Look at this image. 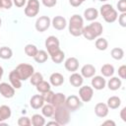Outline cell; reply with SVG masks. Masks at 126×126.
<instances>
[{"instance_id": "6da1fadb", "label": "cell", "mask_w": 126, "mask_h": 126, "mask_svg": "<svg viewBox=\"0 0 126 126\" xmlns=\"http://www.w3.org/2000/svg\"><path fill=\"white\" fill-rule=\"evenodd\" d=\"M69 33L73 36H80L83 33L84 28V19L82 16L75 14L69 20Z\"/></svg>"}, {"instance_id": "7a4b0ae2", "label": "cell", "mask_w": 126, "mask_h": 126, "mask_svg": "<svg viewBox=\"0 0 126 126\" xmlns=\"http://www.w3.org/2000/svg\"><path fill=\"white\" fill-rule=\"evenodd\" d=\"M98 13L102 16L103 20L108 24L114 23L118 18V13L112 7L111 4H103L102 6H100Z\"/></svg>"}, {"instance_id": "3957f363", "label": "cell", "mask_w": 126, "mask_h": 126, "mask_svg": "<svg viewBox=\"0 0 126 126\" xmlns=\"http://www.w3.org/2000/svg\"><path fill=\"white\" fill-rule=\"evenodd\" d=\"M53 117L59 125H66L70 121V110L65 106V104L55 107Z\"/></svg>"}, {"instance_id": "277c9868", "label": "cell", "mask_w": 126, "mask_h": 126, "mask_svg": "<svg viewBox=\"0 0 126 126\" xmlns=\"http://www.w3.org/2000/svg\"><path fill=\"white\" fill-rule=\"evenodd\" d=\"M15 70L17 71V73L20 76L22 81H27L28 79H30V77L34 72L33 66L31 65V64H28V63H21V64H19L16 67Z\"/></svg>"}, {"instance_id": "5b68a950", "label": "cell", "mask_w": 126, "mask_h": 126, "mask_svg": "<svg viewBox=\"0 0 126 126\" xmlns=\"http://www.w3.org/2000/svg\"><path fill=\"white\" fill-rule=\"evenodd\" d=\"M83 101L80 99L78 95L71 94L68 97H66L65 100V106L70 110V112H75L78 109H80L83 106Z\"/></svg>"}, {"instance_id": "8992f818", "label": "cell", "mask_w": 126, "mask_h": 126, "mask_svg": "<svg viewBox=\"0 0 126 126\" xmlns=\"http://www.w3.org/2000/svg\"><path fill=\"white\" fill-rule=\"evenodd\" d=\"M39 12V1L38 0H28L27 6L24 10V13L29 18H33L37 16Z\"/></svg>"}, {"instance_id": "52a82bcc", "label": "cell", "mask_w": 126, "mask_h": 126, "mask_svg": "<svg viewBox=\"0 0 126 126\" xmlns=\"http://www.w3.org/2000/svg\"><path fill=\"white\" fill-rule=\"evenodd\" d=\"M51 26V19L48 16H40L36 19L34 28L38 32H43Z\"/></svg>"}, {"instance_id": "ba28073f", "label": "cell", "mask_w": 126, "mask_h": 126, "mask_svg": "<svg viewBox=\"0 0 126 126\" xmlns=\"http://www.w3.org/2000/svg\"><path fill=\"white\" fill-rule=\"evenodd\" d=\"M94 96V89L90 86H81L79 89V97L83 102H89Z\"/></svg>"}, {"instance_id": "9c48e42d", "label": "cell", "mask_w": 126, "mask_h": 126, "mask_svg": "<svg viewBox=\"0 0 126 126\" xmlns=\"http://www.w3.org/2000/svg\"><path fill=\"white\" fill-rule=\"evenodd\" d=\"M44 44H45V47H46V49H47L48 55L60 48V47H59V46H60V41H59V39H58L56 36H54V35H49L48 37H46Z\"/></svg>"}, {"instance_id": "30bf717a", "label": "cell", "mask_w": 126, "mask_h": 126, "mask_svg": "<svg viewBox=\"0 0 126 126\" xmlns=\"http://www.w3.org/2000/svg\"><path fill=\"white\" fill-rule=\"evenodd\" d=\"M0 94L5 98H12L15 95V89L6 82L0 83Z\"/></svg>"}, {"instance_id": "8fae6325", "label": "cell", "mask_w": 126, "mask_h": 126, "mask_svg": "<svg viewBox=\"0 0 126 126\" xmlns=\"http://www.w3.org/2000/svg\"><path fill=\"white\" fill-rule=\"evenodd\" d=\"M91 84H92V88L96 90V91H101L105 88L106 86V81L104 79L103 76H93L92 77V81H91Z\"/></svg>"}, {"instance_id": "7c38bea8", "label": "cell", "mask_w": 126, "mask_h": 126, "mask_svg": "<svg viewBox=\"0 0 126 126\" xmlns=\"http://www.w3.org/2000/svg\"><path fill=\"white\" fill-rule=\"evenodd\" d=\"M51 26L57 31H62L67 27V20L62 16H55L51 20Z\"/></svg>"}, {"instance_id": "4fadbf2b", "label": "cell", "mask_w": 126, "mask_h": 126, "mask_svg": "<svg viewBox=\"0 0 126 126\" xmlns=\"http://www.w3.org/2000/svg\"><path fill=\"white\" fill-rule=\"evenodd\" d=\"M64 67L67 71L73 73L79 69V60L76 57H69L64 62Z\"/></svg>"}, {"instance_id": "5bb4252c", "label": "cell", "mask_w": 126, "mask_h": 126, "mask_svg": "<svg viewBox=\"0 0 126 126\" xmlns=\"http://www.w3.org/2000/svg\"><path fill=\"white\" fill-rule=\"evenodd\" d=\"M9 82L10 84L13 86V88L15 90H19L21 89L22 87V80L20 78V76L18 75L17 71L16 70H12L10 73H9Z\"/></svg>"}, {"instance_id": "9a60e30c", "label": "cell", "mask_w": 126, "mask_h": 126, "mask_svg": "<svg viewBox=\"0 0 126 126\" xmlns=\"http://www.w3.org/2000/svg\"><path fill=\"white\" fill-rule=\"evenodd\" d=\"M108 112H109V108L107 106L106 103H103V102H98L95 104L94 106V113L97 117H100V118H104L108 115Z\"/></svg>"}, {"instance_id": "2e32d148", "label": "cell", "mask_w": 126, "mask_h": 126, "mask_svg": "<svg viewBox=\"0 0 126 126\" xmlns=\"http://www.w3.org/2000/svg\"><path fill=\"white\" fill-rule=\"evenodd\" d=\"M44 103H45V101L43 99L42 94H34L30 99V105L33 109H39V108H41Z\"/></svg>"}, {"instance_id": "e0dca14e", "label": "cell", "mask_w": 126, "mask_h": 126, "mask_svg": "<svg viewBox=\"0 0 126 126\" xmlns=\"http://www.w3.org/2000/svg\"><path fill=\"white\" fill-rule=\"evenodd\" d=\"M95 67L92 64H85L82 68H81V75L83 76V78H86V79H89V78H92L93 76L95 75Z\"/></svg>"}, {"instance_id": "ac0fdd59", "label": "cell", "mask_w": 126, "mask_h": 126, "mask_svg": "<svg viewBox=\"0 0 126 126\" xmlns=\"http://www.w3.org/2000/svg\"><path fill=\"white\" fill-rule=\"evenodd\" d=\"M64 77L61 73H58V72H54L50 75L49 77V83L51 86L53 87H59L61 85H63L64 83Z\"/></svg>"}, {"instance_id": "d6986e66", "label": "cell", "mask_w": 126, "mask_h": 126, "mask_svg": "<svg viewBox=\"0 0 126 126\" xmlns=\"http://www.w3.org/2000/svg\"><path fill=\"white\" fill-rule=\"evenodd\" d=\"M69 82H70V84H71L73 87L79 88V87H81V86L83 85V83H84V78H83V76H82L81 74H79V73H77V72H73V73L70 75V77H69Z\"/></svg>"}, {"instance_id": "ffe728a7", "label": "cell", "mask_w": 126, "mask_h": 126, "mask_svg": "<svg viewBox=\"0 0 126 126\" xmlns=\"http://www.w3.org/2000/svg\"><path fill=\"white\" fill-rule=\"evenodd\" d=\"M107 85V88L110 90V91H117L121 88L122 86V81L120 78L118 77H110V79L108 80V82L106 83Z\"/></svg>"}, {"instance_id": "44dd1931", "label": "cell", "mask_w": 126, "mask_h": 126, "mask_svg": "<svg viewBox=\"0 0 126 126\" xmlns=\"http://www.w3.org/2000/svg\"><path fill=\"white\" fill-rule=\"evenodd\" d=\"M98 14H99V13H98V11H97L95 8H93V7L87 8V9L84 11V18H85V20H87V21L93 22V21H94V20L97 19Z\"/></svg>"}, {"instance_id": "7402d4cb", "label": "cell", "mask_w": 126, "mask_h": 126, "mask_svg": "<svg viewBox=\"0 0 126 126\" xmlns=\"http://www.w3.org/2000/svg\"><path fill=\"white\" fill-rule=\"evenodd\" d=\"M65 100H66V96L63 93H54L53 98L51 100V104L54 107H58L61 105L65 104Z\"/></svg>"}, {"instance_id": "603a6c76", "label": "cell", "mask_w": 126, "mask_h": 126, "mask_svg": "<svg viewBox=\"0 0 126 126\" xmlns=\"http://www.w3.org/2000/svg\"><path fill=\"white\" fill-rule=\"evenodd\" d=\"M49 56H50L52 62L55 63V64H60V63H62L63 60L65 59V53H64V51H62L60 48L57 49L56 51L52 52L51 54H49Z\"/></svg>"}, {"instance_id": "cb8c5ba5", "label": "cell", "mask_w": 126, "mask_h": 126, "mask_svg": "<svg viewBox=\"0 0 126 126\" xmlns=\"http://www.w3.org/2000/svg\"><path fill=\"white\" fill-rule=\"evenodd\" d=\"M100 72H101V75L103 77H106V78H110L113 76L114 72H115V69L113 67V65L109 64V63H106V64H103L100 68Z\"/></svg>"}, {"instance_id": "d4e9b609", "label": "cell", "mask_w": 126, "mask_h": 126, "mask_svg": "<svg viewBox=\"0 0 126 126\" xmlns=\"http://www.w3.org/2000/svg\"><path fill=\"white\" fill-rule=\"evenodd\" d=\"M54 111H55V107L51 103H44L43 106L41 107V114L46 118L52 117Z\"/></svg>"}, {"instance_id": "484cf974", "label": "cell", "mask_w": 126, "mask_h": 126, "mask_svg": "<svg viewBox=\"0 0 126 126\" xmlns=\"http://www.w3.org/2000/svg\"><path fill=\"white\" fill-rule=\"evenodd\" d=\"M31 122H32V126H43L46 123L45 122V117L42 114H38V113H35L32 116Z\"/></svg>"}, {"instance_id": "4316f807", "label": "cell", "mask_w": 126, "mask_h": 126, "mask_svg": "<svg viewBox=\"0 0 126 126\" xmlns=\"http://www.w3.org/2000/svg\"><path fill=\"white\" fill-rule=\"evenodd\" d=\"M106 104H107L108 108H110V109H116V108H118L121 105V99H120L119 96L113 95V96H110L107 99Z\"/></svg>"}, {"instance_id": "83f0119b", "label": "cell", "mask_w": 126, "mask_h": 126, "mask_svg": "<svg viewBox=\"0 0 126 126\" xmlns=\"http://www.w3.org/2000/svg\"><path fill=\"white\" fill-rule=\"evenodd\" d=\"M82 35H83L86 39H88V40H94V39L97 38L96 35H95V33H94V32L93 29L90 27V25H89V26H86V27L84 26Z\"/></svg>"}, {"instance_id": "f1b7e54d", "label": "cell", "mask_w": 126, "mask_h": 126, "mask_svg": "<svg viewBox=\"0 0 126 126\" xmlns=\"http://www.w3.org/2000/svg\"><path fill=\"white\" fill-rule=\"evenodd\" d=\"M11 115H12V110H11L10 106L5 105V104L0 106V118H1V121L9 119L11 117Z\"/></svg>"}, {"instance_id": "f546056e", "label": "cell", "mask_w": 126, "mask_h": 126, "mask_svg": "<svg viewBox=\"0 0 126 126\" xmlns=\"http://www.w3.org/2000/svg\"><path fill=\"white\" fill-rule=\"evenodd\" d=\"M94 45H95V47H96L97 50L104 51L108 47V41L104 37H97V38H95Z\"/></svg>"}, {"instance_id": "4dcf8cb0", "label": "cell", "mask_w": 126, "mask_h": 126, "mask_svg": "<svg viewBox=\"0 0 126 126\" xmlns=\"http://www.w3.org/2000/svg\"><path fill=\"white\" fill-rule=\"evenodd\" d=\"M48 56L49 55H48L47 51H45V50H38L37 53L35 54V56L33 57V59H34L35 62L41 64V63L46 62V60L48 59Z\"/></svg>"}, {"instance_id": "1f68e13d", "label": "cell", "mask_w": 126, "mask_h": 126, "mask_svg": "<svg viewBox=\"0 0 126 126\" xmlns=\"http://www.w3.org/2000/svg\"><path fill=\"white\" fill-rule=\"evenodd\" d=\"M35 87H36V91L38 93H40V94H44V93H46V92H48V91L51 90L50 83H48V82H46L44 80H42L40 83H38Z\"/></svg>"}, {"instance_id": "d6a6232c", "label": "cell", "mask_w": 126, "mask_h": 126, "mask_svg": "<svg viewBox=\"0 0 126 126\" xmlns=\"http://www.w3.org/2000/svg\"><path fill=\"white\" fill-rule=\"evenodd\" d=\"M24 50H25V53H26L29 57H32V58L35 56V54H36V53H37V51H38V49H37L36 45L32 44V43L27 44V45L25 46Z\"/></svg>"}, {"instance_id": "836d02e7", "label": "cell", "mask_w": 126, "mask_h": 126, "mask_svg": "<svg viewBox=\"0 0 126 126\" xmlns=\"http://www.w3.org/2000/svg\"><path fill=\"white\" fill-rule=\"evenodd\" d=\"M12 56H13V51L10 47H8V46L0 47V58L1 59L7 60V59H10Z\"/></svg>"}, {"instance_id": "e575fe53", "label": "cell", "mask_w": 126, "mask_h": 126, "mask_svg": "<svg viewBox=\"0 0 126 126\" xmlns=\"http://www.w3.org/2000/svg\"><path fill=\"white\" fill-rule=\"evenodd\" d=\"M110 55L115 60H121L124 57V50L120 47H114L110 51Z\"/></svg>"}, {"instance_id": "d590c367", "label": "cell", "mask_w": 126, "mask_h": 126, "mask_svg": "<svg viewBox=\"0 0 126 126\" xmlns=\"http://www.w3.org/2000/svg\"><path fill=\"white\" fill-rule=\"evenodd\" d=\"M90 26H91V28L93 29V31L94 32L96 37H99V36L101 35L102 32H103V27H102V25H101L99 22L93 21V23L90 24Z\"/></svg>"}, {"instance_id": "8d00e7d4", "label": "cell", "mask_w": 126, "mask_h": 126, "mask_svg": "<svg viewBox=\"0 0 126 126\" xmlns=\"http://www.w3.org/2000/svg\"><path fill=\"white\" fill-rule=\"evenodd\" d=\"M43 80V76L39 72H33V74L30 77V82L32 86H36L38 83H40Z\"/></svg>"}, {"instance_id": "74e56055", "label": "cell", "mask_w": 126, "mask_h": 126, "mask_svg": "<svg viewBox=\"0 0 126 126\" xmlns=\"http://www.w3.org/2000/svg\"><path fill=\"white\" fill-rule=\"evenodd\" d=\"M18 125L19 126H31L32 125L31 118L28 116H21L18 119Z\"/></svg>"}, {"instance_id": "f35d334b", "label": "cell", "mask_w": 126, "mask_h": 126, "mask_svg": "<svg viewBox=\"0 0 126 126\" xmlns=\"http://www.w3.org/2000/svg\"><path fill=\"white\" fill-rule=\"evenodd\" d=\"M42 96H43V99L45 101V103H51V100L53 98V95H54V92H52L51 90L44 93V94H41Z\"/></svg>"}, {"instance_id": "ab89813d", "label": "cell", "mask_w": 126, "mask_h": 126, "mask_svg": "<svg viewBox=\"0 0 126 126\" xmlns=\"http://www.w3.org/2000/svg\"><path fill=\"white\" fill-rule=\"evenodd\" d=\"M117 10L120 13H125L126 12V0H119L117 2Z\"/></svg>"}, {"instance_id": "60d3db41", "label": "cell", "mask_w": 126, "mask_h": 126, "mask_svg": "<svg viewBox=\"0 0 126 126\" xmlns=\"http://www.w3.org/2000/svg\"><path fill=\"white\" fill-rule=\"evenodd\" d=\"M0 4H1V7L3 9H7V10L11 9L12 6L14 5L12 0H0Z\"/></svg>"}, {"instance_id": "b9f144b4", "label": "cell", "mask_w": 126, "mask_h": 126, "mask_svg": "<svg viewBox=\"0 0 126 126\" xmlns=\"http://www.w3.org/2000/svg\"><path fill=\"white\" fill-rule=\"evenodd\" d=\"M118 24L122 27V28H126V12L125 13H121L118 17Z\"/></svg>"}, {"instance_id": "7bdbcfd3", "label": "cell", "mask_w": 126, "mask_h": 126, "mask_svg": "<svg viewBox=\"0 0 126 126\" xmlns=\"http://www.w3.org/2000/svg\"><path fill=\"white\" fill-rule=\"evenodd\" d=\"M118 76L120 79H125L126 78V66L121 65L118 68Z\"/></svg>"}, {"instance_id": "ee69618b", "label": "cell", "mask_w": 126, "mask_h": 126, "mask_svg": "<svg viewBox=\"0 0 126 126\" xmlns=\"http://www.w3.org/2000/svg\"><path fill=\"white\" fill-rule=\"evenodd\" d=\"M41 2L47 8H52L57 4V0H41Z\"/></svg>"}, {"instance_id": "f6af8a7d", "label": "cell", "mask_w": 126, "mask_h": 126, "mask_svg": "<svg viewBox=\"0 0 126 126\" xmlns=\"http://www.w3.org/2000/svg\"><path fill=\"white\" fill-rule=\"evenodd\" d=\"M12 1H13V4L18 8L24 7L27 3V0H12Z\"/></svg>"}, {"instance_id": "bcb514c9", "label": "cell", "mask_w": 126, "mask_h": 126, "mask_svg": "<svg viewBox=\"0 0 126 126\" xmlns=\"http://www.w3.org/2000/svg\"><path fill=\"white\" fill-rule=\"evenodd\" d=\"M69 3H70V5L73 6V7H79V6L82 5L83 1H82V0H69Z\"/></svg>"}, {"instance_id": "7dc6e473", "label": "cell", "mask_w": 126, "mask_h": 126, "mask_svg": "<svg viewBox=\"0 0 126 126\" xmlns=\"http://www.w3.org/2000/svg\"><path fill=\"white\" fill-rule=\"evenodd\" d=\"M120 118L122 119L123 122H126V107H123L120 110Z\"/></svg>"}, {"instance_id": "c3c4849f", "label": "cell", "mask_w": 126, "mask_h": 126, "mask_svg": "<svg viewBox=\"0 0 126 126\" xmlns=\"http://www.w3.org/2000/svg\"><path fill=\"white\" fill-rule=\"evenodd\" d=\"M102 125L103 126H106V125H108V126H115L116 124H115V122L113 121V120H105L104 122H102Z\"/></svg>"}, {"instance_id": "681fc988", "label": "cell", "mask_w": 126, "mask_h": 126, "mask_svg": "<svg viewBox=\"0 0 126 126\" xmlns=\"http://www.w3.org/2000/svg\"><path fill=\"white\" fill-rule=\"evenodd\" d=\"M45 124H47V125H55V126H60L56 120H54V121H49V122H47V123H45Z\"/></svg>"}, {"instance_id": "f907efd6", "label": "cell", "mask_w": 126, "mask_h": 126, "mask_svg": "<svg viewBox=\"0 0 126 126\" xmlns=\"http://www.w3.org/2000/svg\"><path fill=\"white\" fill-rule=\"evenodd\" d=\"M3 74H4V69H3L2 66H0V81H1V79H2Z\"/></svg>"}, {"instance_id": "816d5d0a", "label": "cell", "mask_w": 126, "mask_h": 126, "mask_svg": "<svg viewBox=\"0 0 126 126\" xmlns=\"http://www.w3.org/2000/svg\"><path fill=\"white\" fill-rule=\"evenodd\" d=\"M1 26H2V19L0 18V27H1Z\"/></svg>"}, {"instance_id": "f5cc1de1", "label": "cell", "mask_w": 126, "mask_h": 126, "mask_svg": "<svg viewBox=\"0 0 126 126\" xmlns=\"http://www.w3.org/2000/svg\"><path fill=\"white\" fill-rule=\"evenodd\" d=\"M98 1H100V2H106L107 0H98Z\"/></svg>"}, {"instance_id": "db71d44e", "label": "cell", "mask_w": 126, "mask_h": 126, "mask_svg": "<svg viewBox=\"0 0 126 126\" xmlns=\"http://www.w3.org/2000/svg\"><path fill=\"white\" fill-rule=\"evenodd\" d=\"M0 9H2V7H1V4H0Z\"/></svg>"}, {"instance_id": "11a10c76", "label": "cell", "mask_w": 126, "mask_h": 126, "mask_svg": "<svg viewBox=\"0 0 126 126\" xmlns=\"http://www.w3.org/2000/svg\"><path fill=\"white\" fill-rule=\"evenodd\" d=\"M0 122H1V118H0Z\"/></svg>"}]
</instances>
